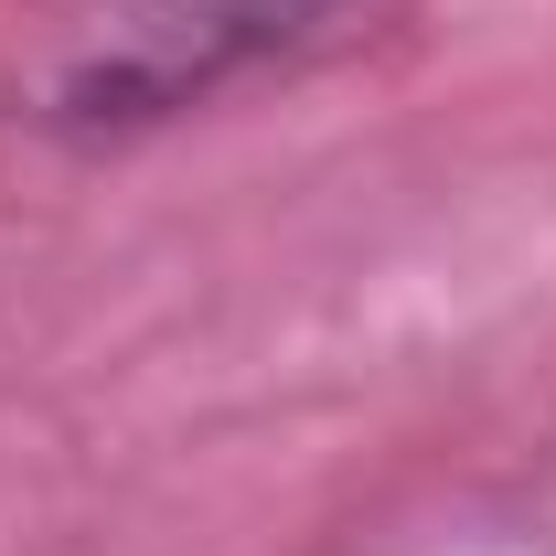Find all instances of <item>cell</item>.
Masks as SVG:
<instances>
[{
  "mask_svg": "<svg viewBox=\"0 0 556 556\" xmlns=\"http://www.w3.org/2000/svg\"><path fill=\"white\" fill-rule=\"evenodd\" d=\"M332 22L343 0H22L0 43V118L43 150H129L311 54Z\"/></svg>",
  "mask_w": 556,
  "mask_h": 556,
  "instance_id": "6da1fadb",
  "label": "cell"
}]
</instances>
